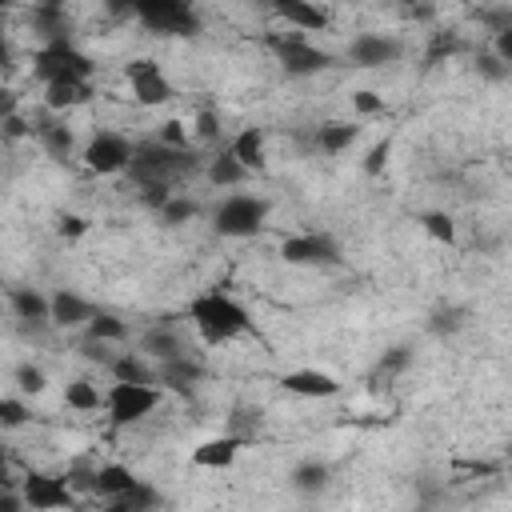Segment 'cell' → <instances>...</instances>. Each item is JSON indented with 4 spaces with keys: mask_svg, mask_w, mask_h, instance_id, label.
Segmentation results:
<instances>
[{
    "mask_svg": "<svg viewBox=\"0 0 512 512\" xmlns=\"http://www.w3.org/2000/svg\"><path fill=\"white\" fill-rule=\"evenodd\" d=\"M0 136L4 140H24V136H32V124L16 112V116H8V120H0Z\"/></svg>",
    "mask_w": 512,
    "mask_h": 512,
    "instance_id": "681fc988",
    "label": "cell"
},
{
    "mask_svg": "<svg viewBox=\"0 0 512 512\" xmlns=\"http://www.w3.org/2000/svg\"><path fill=\"white\" fill-rule=\"evenodd\" d=\"M244 448H248V444H244L240 436L220 432V436H212V440H204V444L192 448V464H196V468H232Z\"/></svg>",
    "mask_w": 512,
    "mask_h": 512,
    "instance_id": "d6986e66",
    "label": "cell"
},
{
    "mask_svg": "<svg viewBox=\"0 0 512 512\" xmlns=\"http://www.w3.org/2000/svg\"><path fill=\"white\" fill-rule=\"evenodd\" d=\"M136 20L156 36H196L204 28L200 12L184 0H132Z\"/></svg>",
    "mask_w": 512,
    "mask_h": 512,
    "instance_id": "277c9868",
    "label": "cell"
},
{
    "mask_svg": "<svg viewBox=\"0 0 512 512\" xmlns=\"http://www.w3.org/2000/svg\"><path fill=\"white\" fill-rule=\"evenodd\" d=\"M20 112V96L12 92V88H0V120H8V116H16Z\"/></svg>",
    "mask_w": 512,
    "mask_h": 512,
    "instance_id": "f5cc1de1",
    "label": "cell"
},
{
    "mask_svg": "<svg viewBox=\"0 0 512 512\" xmlns=\"http://www.w3.org/2000/svg\"><path fill=\"white\" fill-rule=\"evenodd\" d=\"M260 428H264V412L256 404H232V412L224 420V432L228 436H240L244 444H252L260 436Z\"/></svg>",
    "mask_w": 512,
    "mask_h": 512,
    "instance_id": "f546056e",
    "label": "cell"
},
{
    "mask_svg": "<svg viewBox=\"0 0 512 512\" xmlns=\"http://www.w3.org/2000/svg\"><path fill=\"white\" fill-rule=\"evenodd\" d=\"M8 304L24 328L48 324V296L40 288H8Z\"/></svg>",
    "mask_w": 512,
    "mask_h": 512,
    "instance_id": "cb8c5ba5",
    "label": "cell"
},
{
    "mask_svg": "<svg viewBox=\"0 0 512 512\" xmlns=\"http://www.w3.org/2000/svg\"><path fill=\"white\" fill-rule=\"evenodd\" d=\"M220 132H224V124H220L216 108H200V112L192 116V128H188V136H192V140H200V144H216V140H220Z\"/></svg>",
    "mask_w": 512,
    "mask_h": 512,
    "instance_id": "d590c367",
    "label": "cell"
},
{
    "mask_svg": "<svg viewBox=\"0 0 512 512\" xmlns=\"http://www.w3.org/2000/svg\"><path fill=\"white\" fill-rule=\"evenodd\" d=\"M116 384H152L156 388V364L144 360L140 352H116V360L108 364Z\"/></svg>",
    "mask_w": 512,
    "mask_h": 512,
    "instance_id": "d4e9b609",
    "label": "cell"
},
{
    "mask_svg": "<svg viewBox=\"0 0 512 512\" xmlns=\"http://www.w3.org/2000/svg\"><path fill=\"white\" fill-rule=\"evenodd\" d=\"M88 100H92V80H52V84H44V108L48 112L80 108Z\"/></svg>",
    "mask_w": 512,
    "mask_h": 512,
    "instance_id": "7402d4cb",
    "label": "cell"
},
{
    "mask_svg": "<svg viewBox=\"0 0 512 512\" xmlns=\"http://www.w3.org/2000/svg\"><path fill=\"white\" fill-rule=\"evenodd\" d=\"M204 376H208V368H204V360H196V356H180V360L156 364V388H160V392L192 396L196 384H204Z\"/></svg>",
    "mask_w": 512,
    "mask_h": 512,
    "instance_id": "4fadbf2b",
    "label": "cell"
},
{
    "mask_svg": "<svg viewBox=\"0 0 512 512\" xmlns=\"http://www.w3.org/2000/svg\"><path fill=\"white\" fill-rule=\"evenodd\" d=\"M420 228L440 244H456V220L448 212H420Z\"/></svg>",
    "mask_w": 512,
    "mask_h": 512,
    "instance_id": "8d00e7d4",
    "label": "cell"
},
{
    "mask_svg": "<svg viewBox=\"0 0 512 512\" xmlns=\"http://www.w3.org/2000/svg\"><path fill=\"white\" fill-rule=\"evenodd\" d=\"M268 212L272 204L264 196H252V192H232L216 204L212 212V228L216 236H232V240H244V236H256L264 224H268Z\"/></svg>",
    "mask_w": 512,
    "mask_h": 512,
    "instance_id": "3957f363",
    "label": "cell"
},
{
    "mask_svg": "<svg viewBox=\"0 0 512 512\" xmlns=\"http://www.w3.org/2000/svg\"><path fill=\"white\" fill-rule=\"evenodd\" d=\"M0 512H28L20 500V488H0Z\"/></svg>",
    "mask_w": 512,
    "mask_h": 512,
    "instance_id": "816d5d0a",
    "label": "cell"
},
{
    "mask_svg": "<svg viewBox=\"0 0 512 512\" xmlns=\"http://www.w3.org/2000/svg\"><path fill=\"white\" fill-rule=\"evenodd\" d=\"M28 24H32V32L40 36V48H44V44H64V40H72V20H68L64 4H56V0L32 4Z\"/></svg>",
    "mask_w": 512,
    "mask_h": 512,
    "instance_id": "2e32d148",
    "label": "cell"
},
{
    "mask_svg": "<svg viewBox=\"0 0 512 512\" xmlns=\"http://www.w3.org/2000/svg\"><path fill=\"white\" fill-rule=\"evenodd\" d=\"M280 260L296 268H340L344 252L332 232H296V236H284Z\"/></svg>",
    "mask_w": 512,
    "mask_h": 512,
    "instance_id": "52a82bcc",
    "label": "cell"
},
{
    "mask_svg": "<svg viewBox=\"0 0 512 512\" xmlns=\"http://www.w3.org/2000/svg\"><path fill=\"white\" fill-rule=\"evenodd\" d=\"M28 424V404L16 396H4V412H0V428H20Z\"/></svg>",
    "mask_w": 512,
    "mask_h": 512,
    "instance_id": "ee69618b",
    "label": "cell"
},
{
    "mask_svg": "<svg viewBox=\"0 0 512 512\" xmlns=\"http://www.w3.org/2000/svg\"><path fill=\"white\" fill-rule=\"evenodd\" d=\"M480 24L496 36L504 28H512V4H500V8H480Z\"/></svg>",
    "mask_w": 512,
    "mask_h": 512,
    "instance_id": "7bdbcfd3",
    "label": "cell"
},
{
    "mask_svg": "<svg viewBox=\"0 0 512 512\" xmlns=\"http://www.w3.org/2000/svg\"><path fill=\"white\" fill-rule=\"evenodd\" d=\"M280 388L292 392V396H304V400H332L344 392V384L332 376V372H320V368H292L280 376Z\"/></svg>",
    "mask_w": 512,
    "mask_h": 512,
    "instance_id": "5bb4252c",
    "label": "cell"
},
{
    "mask_svg": "<svg viewBox=\"0 0 512 512\" xmlns=\"http://www.w3.org/2000/svg\"><path fill=\"white\" fill-rule=\"evenodd\" d=\"M32 136L40 140V148L48 152V160H56V164H68L72 152H76V136H72V128L56 112H44L40 120H32Z\"/></svg>",
    "mask_w": 512,
    "mask_h": 512,
    "instance_id": "9a60e30c",
    "label": "cell"
},
{
    "mask_svg": "<svg viewBox=\"0 0 512 512\" xmlns=\"http://www.w3.org/2000/svg\"><path fill=\"white\" fill-rule=\"evenodd\" d=\"M64 484H68L76 496H80V492H92V484H96V468H80V464H76V468L64 472Z\"/></svg>",
    "mask_w": 512,
    "mask_h": 512,
    "instance_id": "7dc6e473",
    "label": "cell"
},
{
    "mask_svg": "<svg viewBox=\"0 0 512 512\" xmlns=\"http://www.w3.org/2000/svg\"><path fill=\"white\" fill-rule=\"evenodd\" d=\"M160 388L152 384H112L104 392V408H108V420L112 428H128V424H140L156 404H160Z\"/></svg>",
    "mask_w": 512,
    "mask_h": 512,
    "instance_id": "9c48e42d",
    "label": "cell"
},
{
    "mask_svg": "<svg viewBox=\"0 0 512 512\" xmlns=\"http://www.w3.org/2000/svg\"><path fill=\"white\" fill-rule=\"evenodd\" d=\"M64 404L72 408V412H96V408H104V392L92 384V380H72V384H64Z\"/></svg>",
    "mask_w": 512,
    "mask_h": 512,
    "instance_id": "1f68e13d",
    "label": "cell"
},
{
    "mask_svg": "<svg viewBox=\"0 0 512 512\" xmlns=\"http://www.w3.org/2000/svg\"><path fill=\"white\" fill-rule=\"evenodd\" d=\"M388 156H392V140L384 136V140H376V144L368 148V156H364V172H368V176H380V172L388 168Z\"/></svg>",
    "mask_w": 512,
    "mask_h": 512,
    "instance_id": "b9f144b4",
    "label": "cell"
},
{
    "mask_svg": "<svg viewBox=\"0 0 512 512\" xmlns=\"http://www.w3.org/2000/svg\"><path fill=\"white\" fill-rule=\"evenodd\" d=\"M188 320H192L196 336H200L204 344H212V348H216V344H232V340H240V336L252 332L248 308H244L236 296H228L224 288L200 292V296L188 304Z\"/></svg>",
    "mask_w": 512,
    "mask_h": 512,
    "instance_id": "6da1fadb",
    "label": "cell"
},
{
    "mask_svg": "<svg viewBox=\"0 0 512 512\" xmlns=\"http://www.w3.org/2000/svg\"><path fill=\"white\" fill-rule=\"evenodd\" d=\"M12 64H16V48H12V40H8V32L0 24V68H12Z\"/></svg>",
    "mask_w": 512,
    "mask_h": 512,
    "instance_id": "db71d44e",
    "label": "cell"
},
{
    "mask_svg": "<svg viewBox=\"0 0 512 512\" xmlns=\"http://www.w3.org/2000/svg\"><path fill=\"white\" fill-rule=\"evenodd\" d=\"M32 72H36V80H44V84H52V80H92L96 64H92L88 52H80L72 40H64V44H44V48H36Z\"/></svg>",
    "mask_w": 512,
    "mask_h": 512,
    "instance_id": "8992f818",
    "label": "cell"
},
{
    "mask_svg": "<svg viewBox=\"0 0 512 512\" xmlns=\"http://www.w3.org/2000/svg\"><path fill=\"white\" fill-rule=\"evenodd\" d=\"M412 344H392L380 360H376V368H372V376L376 380H392V376H400V372H408L412 368Z\"/></svg>",
    "mask_w": 512,
    "mask_h": 512,
    "instance_id": "d6a6232c",
    "label": "cell"
},
{
    "mask_svg": "<svg viewBox=\"0 0 512 512\" xmlns=\"http://www.w3.org/2000/svg\"><path fill=\"white\" fill-rule=\"evenodd\" d=\"M460 52H464V36L460 32H432V44L424 52V64L432 68V64H440L448 56H460Z\"/></svg>",
    "mask_w": 512,
    "mask_h": 512,
    "instance_id": "e575fe53",
    "label": "cell"
},
{
    "mask_svg": "<svg viewBox=\"0 0 512 512\" xmlns=\"http://www.w3.org/2000/svg\"><path fill=\"white\" fill-rule=\"evenodd\" d=\"M0 24H4V4H0Z\"/></svg>",
    "mask_w": 512,
    "mask_h": 512,
    "instance_id": "6f0895ef",
    "label": "cell"
},
{
    "mask_svg": "<svg viewBox=\"0 0 512 512\" xmlns=\"http://www.w3.org/2000/svg\"><path fill=\"white\" fill-rule=\"evenodd\" d=\"M56 232H60L64 240H80V236L88 232V220L76 216V212H60V216H56Z\"/></svg>",
    "mask_w": 512,
    "mask_h": 512,
    "instance_id": "f6af8a7d",
    "label": "cell"
},
{
    "mask_svg": "<svg viewBox=\"0 0 512 512\" xmlns=\"http://www.w3.org/2000/svg\"><path fill=\"white\" fill-rule=\"evenodd\" d=\"M140 476L132 472V468H124V464H104V468H96V484H92V496H104V500H120L132 484H136Z\"/></svg>",
    "mask_w": 512,
    "mask_h": 512,
    "instance_id": "4316f807",
    "label": "cell"
},
{
    "mask_svg": "<svg viewBox=\"0 0 512 512\" xmlns=\"http://www.w3.org/2000/svg\"><path fill=\"white\" fill-rule=\"evenodd\" d=\"M228 152L236 156V164H240L244 172H264V164H268L264 128H244V132H236V140L228 144Z\"/></svg>",
    "mask_w": 512,
    "mask_h": 512,
    "instance_id": "603a6c76",
    "label": "cell"
},
{
    "mask_svg": "<svg viewBox=\"0 0 512 512\" xmlns=\"http://www.w3.org/2000/svg\"><path fill=\"white\" fill-rule=\"evenodd\" d=\"M124 80H128L136 104H144V108H160V104H168V100L176 96V92H172V80H168V76L160 72V64L148 60V56L128 60V64H124Z\"/></svg>",
    "mask_w": 512,
    "mask_h": 512,
    "instance_id": "8fae6325",
    "label": "cell"
},
{
    "mask_svg": "<svg viewBox=\"0 0 512 512\" xmlns=\"http://www.w3.org/2000/svg\"><path fill=\"white\" fill-rule=\"evenodd\" d=\"M16 388L24 392V396H40L44 388H48V376H44V368L40 364H32V360H24V364H16Z\"/></svg>",
    "mask_w": 512,
    "mask_h": 512,
    "instance_id": "74e56055",
    "label": "cell"
},
{
    "mask_svg": "<svg viewBox=\"0 0 512 512\" xmlns=\"http://www.w3.org/2000/svg\"><path fill=\"white\" fill-rule=\"evenodd\" d=\"M328 480H332V468H328L324 460H300V464L288 472V484H292V492H300V496H320V492L328 488Z\"/></svg>",
    "mask_w": 512,
    "mask_h": 512,
    "instance_id": "484cf974",
    "label": "cell"
},
{
    "mask_svg": "<svg viewBox=\"0 0 512 512\" xmlns=\"http://www.w3.org/2000/svg\"><path fill=\"white\" fill-rule=\"evenodd\" d=\"M400 56H404V40L392 32H360L348 44L352 68H384V64H396Z\"/></svg>",
    "mask_w": 512,
    "mask_h": 512,
    "instance_id": "7c38bea8",
    "label": "cell"
},
{
    "mask_svg": "<svg viewBox=\"0 0 512 512\" xmlns=\"http://www.w3.org/2000/svg\"><path fill=\"white\" fill-rule=\"evenodd\" d=\"M84 356H88V360H96V364H104V368L116 360V352H112L108 344H100V340H84Z\"/></svg>",
    "mask_w": 512,
    "mask_h": 512,
    "instance_id": "f907efd6",
    "label": "cell"
},
{
    "mask_svg": "<svg viewBox=\"0 0 512 512\" xmlns=\"http://www.w3.org/2000/svg\"><path fill=\"white\" fill-rule=\"evenodd\" d=\"M204 176H208V184H212V188H240V184H244L252 172H244V168L236 164V156L224 148V152H216V156L208 160Z\"/></svg>",
    "mask_w": 512,
    "mask_h": 512,
    "instance_id": "f1b7e54d",
    "label": "cell"
},
{
    "mask_svg": "<svg viewBox=\"0 0 512 512\" xmlns=\"http://www.w3.org/2000/svg\"><path fill=\"white\" fill-rule=\"evenodd\" d=\"M272 12H276L284 24H292L296 32H304V36H308V32H324L328 20H332L320 4H308V0H276Z\"/></svg>",
    "mask_w": 512,
    "mask_h": 512,
    "instance_id": "ffe728a7",
    "label": "cell"
},
{
    "mask_svg": "<svg viewBox=\"0 0 512 512\" xmlns=\"http://www.w3.org/2000/svg\"><path fill=\"white\" fill-rule=\"evenodd\" d=\"M8 468V452H4V444H0V472Z\"/></svg>",
    "mask_w": 512,
    "mask_h": 512,
    "instance_id": "9f6ffc18",
    "label": "cell"
},
{
    "mask_svg": "<svg viewBox=\"0 0 512 512\" xmlns=\"http://www.w3.org/2000/svg\"><path fill=\"white\" fill-rule=\"evenodd\" d=\"M152 140H160V144H168V148H192V136H188L184 120H164Z\"/></svg>",
    "mask_w": 512,
    "mask_h": 512,
    "instance_id": "60d3db41",
    "label": "cell"
},
{
    "mask_svg": "<svg viewBox=\"0 0 512 512\" xmlns=\"http://www.w3.org/2000/svg\"><path fill=\"white\" fill-rule=\"evenodd\" d=\"M360 136V128L352 120H324L312 128V148L324 152V156H340L344 148H352Z\"/></svg>",
    "mask_w": 512,
    "mask_h": 512,
    "instance_id": "44dd1931",
    "label": "cell"
},
{
    "mask_svg": "<svg viewBox=\"0 0 512 512\" xmlns=\"http://www.w3.org/2000/svg\"><path fill=\"white\" fill-rule=\"evenodd\" d=\"M140 356L152 360V364H164V360H180V356H192V352H188V340L168 320H160L140 336Z\"/></svg>",
    "mask_w": 512,
    "mask_h": 512,
    "instance_id": "e0dca14e",
    "label": "cell"
},
{
    "mask_svg": "<svg viewBox=\"0 0 512 512\" xmlns=\"http://www.w3.org/2000/svg\"><path fill=\"white\" fill-rule=\"evenodd\" d=\"M104 512H140V508H128V504H120V500H108Z\"/></svg>",
    "mask_w": 512,
    "mask_h": 512,
    "instance_id": "11a10c76",
    "label": "cell"
},
{
    "mask_svg": "<svg viewBox=\"0 0 512 512\" xmlns=\"http://www.w3.org/2000/svg\"><path fill=\"white\" fill-rule=\"evenodd\" d=\"M168 200H172V188H164V184H144L140 188V204L152 208V212H160Z\"/></svg>",
    "mask_w": 512,
    "mask_h": 512,
    "instance_id": "c3c4849f",
    "label": "cell"
},
{
    "mask_svg": "<svg viewBox=\"0 0 512 512\" xmlns=\"http://www.w3.org/2000/svg\"><path fill=\"white\" fill-rule=\"evenodd\" d=\"M20 500H24V508H32V512H72V508L80 504V496L64 484V476L44 472V468H32V472L20 480Z\"/></svg>",
    "mask_w": 512,
    "mask_h": 512,
    "instance_id": "ba28073f",
    "label": "cell"
},
{
    "mask_svg": "<svg viewBox=\"0 0 512 512\" xmlns=\"http://www.w3.org/2000/svg\"><path fill=\"white\" fill-rule=\"evenodd\" d=\"M0 188H4V176H0Z\"/></svg>",
    "mask_w": 512,
    "mask_h": 512,
    "instance_id": "91938a15",
    "label": "cell"
},
{
    "mask_svg": "<svg viewBox=\"0 0 512 512\" xmlns=\"http://www.w3.org/2000/svg\"><path fill=\"white\" fill-rule=\"evenodd\" d=\"M264 44L276 52V64H280L288 76H316V72L332 68V60H336L332 52L316 48L304 32H272Z\"/></svg>",
    "mask_w": 512,
    "mask_h": 512,
    "instance_id": "5b68a950",
    "label": "cell"
},
{
    "mask_svg": "<svg viewBox=\"0 0 512 512\" xmlns=\"http://www.w3.org/2000/svg\"><path fill=\"white\" fill-rule=\"evenodd\" d=\"M476 72H480V80H492V84H504V80L512 76V68H508V64H500L488 48H480V52H476Z\"/></svg>",
    "mask_w": 512,
    "mask_h": 512,
    "instance_id": "ab89813d",
    "label": "cell"
},
{
    "mask_svg": "<svg viewBox=\"0 0 512 512\" xmlns=\"http://www.w3.org/2000/svg\"><path fill=\"white\" fill-rule=\"evenodd\" d=\"M0 412H4V396H0Z\"/></svg>",
    "mask_w": 512,
    "mask_h": 512,
    "instance_id": "680465c9",
    "label": "cell"
},
{
    "mask_svg": "<svg viewBox=\"0 0 512 512\" xmlns=\"http://www.w3.org/2000/svg\"><path fill=\"white\" fill-rule=\"evenodd\" d=\"M352 108L360 116H376V112H384V96H376L372 88H360V92H352Z\"/></svg>",
    "mask_w": 512,
    "mask_h": 512,
    "instance_id": "bcb514c9",
    "label": "cell"
},
{
    "mask_svg": "<svg viewBox=\"0 0 512 512\" xmlns=\"http://www.w3.org/2000/svg\"><path fill=\"white\" fill-rule=\"evenodd\" d=\"M120 504L140 508V512H152V508H160V488H156V484H148V480H136V484L120 496Z\"/></svg>",
    "mask_w": 512,
    "mask_h": 512,
    "instance_id": "f35d334b",
    "label": "cell"
},
{
    "mask_svg": "<svg viewBox=\"0 0 512 512\" xmlns=\"http://www.w3.org/2000/svg\"><path fill=\"white\" fill-rule=\"evenodd\" d=\"M196 168H200L196 148H168L160 140H140V144H132V160L124 172L136 188H144V184L176 188L180 180L196 176Z\"/></svg>",
    "mask_w": 512,
    "mask_h": 512,
    "instance_id": "7a4b0ae2",
    "label": "cell"
},
{
    "mask_svg": "<svg viewBox=\"0 0 512 512\" xmlns=\"http://www.w3.org/2000/svg\"><path fill=\"white\" fill-rule=\"evenodd\" d=\"M464 324H468V312H464L460 304H452V300H440V304L428 312V320H424V328H428L432 336H440V340L464 332Z\"/></svg>",
    "mask_w": 512,
    "mask_h": 512,
    "instance_id": "83f0119b",
    "label": "cell"
},
{
    "mask_svg": "<svg viewBox=\"0 0 512 512\" xmlns=\"http://www.w3.org/2000/svg\"><path fill=\"white\" fill-rule=\"evenodd\" d=\"M196 212H200V204H196L192 196H180V192H172V200H168V204L156 212V220H160L164 228H180V224H188Z\"/></svg>",
    "mask_w": 512,
    "mask_h": 512,
    "instance_id": "836d02e7",
    "label": "cell"
},
{
    "mask_svg": "<svg viewBox=\"0 0 512 512\" xmlns=\"http://www.w3.org/2000/svg\"><path fill=\"white\" fill-rule=\"evenodd\" d=\"M80 160H84V168L96 172V176L124 172L128 160H132V140H128L124 132H116V128H100V132H92V140L84 144Z\"/></svg>",
    "mask_w": 512,
    "mask_h": 512,
    "instance_id": "30bf717a",
    "label": "cell"
},
{
    "mask_svg": "<svg viewBox=\"0 0 512 512\" xmlns=\"http://www.w3.org/2000/svg\"><path fill=\"white\" fill-rule=\"evenodd\" d=\"M84 332H88V340H100V344H120V340L128 336V324H124L116 312L96 308V312H92V320L84 324Z\"/></svg>",
    "mask_w": 512,
    "mask_h": 512,
    "instance_id": "4dcf8cb0",
    "label": "cell"
},
{
    "mask_svg": "<svg viewBox=\"0 0 512 512\" xmlns=\"http://www.w3.org/2000/svg\"><path fill=\"white\" fill-rule=\"evenodd\" d=\"M92 312H96V304H88L72 288H56L48 296V324H56V328H84L92 320Z\"/></svg>",
    "mask_w": 512,
    "mask_h": 512,
    "instance_id": "ac0fdd59",
    "label": "cell"
}]
</instances>
